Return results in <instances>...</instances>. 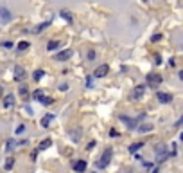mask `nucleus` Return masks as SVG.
I'll return each mask as SVG.
<instances>
[{
    "instance_id": "cd10ccee",
    "label": "nucleus",
    "mask_w": 183,
    "mask_h": 173,
    "mask_svg": "<svg viewBox=\"0 0 183 173\" xmlns=\"http://www.w3.org/2000/svg\"><path fill=\"white\" fill-rule=\"evenodd\" d=\"M27 87H20V96H23V97H27Z\"/></svg>"
},
{
    "instance_id": "a211bd4d",
    "label": "nucleus",
    "mask_w": 183,
    "mask_h": 173,
    "mask_svg": "<svg viewBox=\"0 0 183 173\" xmlns=\"http://www.w3.org/2000/svg\"><path fill=\"white\" fill-rule=\"evenodd\" d=\"M59 16H61V18H63V20H66V22H68V23H70V22H72V14H70V11H65V9H63V11H61V13H59Z\"/></svg>"
},
{
    "instance_id": "1a4fd4ad",
    "label": "nucleus",
    "mask_w": 183,
    "mask_h": 173,
    "mask_svg": "<svg viewBox=\"0 0 183 173\" xmlns=\"http://www.w3.org/2000/svg\"><path fill=\"white\" fill-rule=\"evenodd\" d=\"M74 170L77 173H84L86 171V161L81 159V161H77V162H74Z\"/></svg>"
},
{
    "instance_id": "473e14b6",
    "label": "nucleus",
    "mask_w": 183,
    "mask_h": 173,
    "mask_svg": "<svg viewBox=\"0 0 183 173\" xmlns=\"http://www.w3.org/2000/svg\"><path fill=\"white\" fill-rule=\"evenodd\" d=\"M110 137H119V132L117 130H110Z\"/></svg>"
},
{
    "instance_id": "2eb2a0df",
    "label": "nucleus",
    "mask_w": 183,
    "mask_h": 173,
    "mask_svg": "<svg viewBox=\"0 0 183 173\" xmlns=\"http://www.w3.org/2000/svg\"><path fill=\"white\" fill-rule=\"evenodd\" d=\"M13 105H14V97H13L11 94H9V96H5V97H4V107H5V108H9V107H13Z\"/></svg>"
},
{
    "instance_id": "c9c22d12",
    "label": "nucleus",
    "mask_w": 183,
    "mask_h": 173,
    "mask_svg": "<svg viewBox=\"0 0 183 173\" xmlns=\"http://www.w3.org/2000/svg\"><path fill=\"white\" fill-rule=\"evenodd\" d=\"M153 173H158V170H156V168H155V170H153Z\"/></svg>"
},
{
    "instance_id": "72a5a7b5",
    "label": "nucleus",
    "mask_w": 183,
    "mask_h": 173,
    "mask_svg": "<svg viewBox=\"0 0 183 173\" xmlns=\"http://www.w3.org/2000/svg\"><path fill=\"white\" fill-rule=\"evenodd\" d=\"M151 40H153V42H158V40H162V34H155Z\"/></svg>"
},
{
    "instance_id": "9b49d317",
    "label": "nucleus",
    "mask_w": 183,
    "mask_h": 173,
    "mask_svg": "<svg viewBox=\"0 0 183 173\" xmlns=\"http://www.w3.org/2000/svg\"><path fill=\"white\" fill-rule=\"evenodd\" d=\"M59 47H61V42H58V40H50V42L47 43V51H50V52H52V51H58Z\"/></svg>"
},
{
    "instance_id": "9d476101",
    "label": "nucleus",
    "mask_w": 183,
    "mask_h": 173,
    "mask_svg": "<svg viewBox=\"0 0 183 173\" xmlns=\"http://www.w3.org/2000/svg\"><path fill=\"white\" fill-rule=\"evenodd\" d=\"M120 121H122L124 125H128L131 130H137V121H133V119H129V117H126V116H120Z\"/></svg>"
},
{
    "instance_id": "f8f14e48",
    "label": "nucleus",
    "mask_w": 183,
    "mask_h": 173,
    "mask_svg": "<svg viewBox=\"0 0 183 173\" xmlns=\"http://www.w3.org/2000/svg\"><path fill=\"white\" fill-rule=\"evenodd\" d=\"M49 25H50V22H43V23H40V25H36V27L32 29V32H34V34H38V32H41V31H45V29H47Z\"/></svg>"
},
{
    "instance_id": "e433bc0d",
    "label": "nucleus",
    "mask_w": 183,
    "mask_h": 173,
    "mask_svg": "<svg viewBox=\"0 0 183 173\" xmlns=\"http://www.w3.org/2000/svg\"><path fill=\"white\" fill-rule=\"evenodd\" d=\"M0 96H2V87H0Z\"/></svg>"
},
{
    "instance_id": "c85d7f7f",
    "label": "nucleus",
    "mask_w": 183,
    "mask_h": 173,
    "mask_svg": "<svg viewBox=\"0 0 183 173\" xmlns=\"http://www.w3.org/2000/svg\"><path fill=\"white\" fill-rule=\"evenodd\" d=\"M88 60H90V61L95 60V51H88Z\"/></svg>"
},
{
    "instance_id": "b1692460",
    "label": "nucleus",
    "mask_w": 183,
    "mask_h": 173,
    "mask_svg": "<svg viewBox=\"0 0 183 173\" xmlns=\"http://www.w3.org/2000/svg\"><path fill=\"white\" fill-rule=\"evenodd\" d=\"M155 152H156V153H158V155H160V153H164V152H165V146H164V144H162V143H158V144H156V146H155Z\"/></svg>"
},
{
    "instance_id": "c756f323",
    "label": "nucleus",
    "mask_w": 183,
    "mask_h": 173,
    "mask_svg": "<svg viewBox=\"0 0 183 173\" xmlns=\"http://www.w3.org/2000/svg\"><path fill=\"white\" fill-rule=\"evenodd\" d=\"M14 146H16V143H14L13 139H11V141H7V150H13Z\"/></svg>"
},
{
    "instance_id": "5701e85b",
    "label": "nucleus",
    "mask_w": 183,
    "mask_h": 173,
    "mask_svg": "<svg viewBox=\"0 0 183 173\" xmlns=\"http://www.w3.org/2000/svg\"><path fill=\"white\" fill-rule=\"evenodd\" d=\"M43 96H45V94H43V90H40V88H38V90H34V94H32V97H34L36 101H40Z\"/></svg>"
},
{
    "instance_id": "4be33fe9",
    "label": "nucleus",
    "mask_w": 183,
    "mask_h": 173,
    "mask_svg": "<svg viewBox=\"0 0 183 173\" xmlns=\"http://www.w3.org/2000/svg\"><path fill=\"white\" fill-rule=\"evenodd\" d=\"M13 166H14V159H13V157H9V159L5 161L4 168H5V171H9V170H13Z\"/></svg>"
},
{
    "instance_id": "39448f33",
    "label": "nucleus",
    "mask_w": 183,
    "mask_h": 173,
    "mask_svg": "<svg viewBox=\"0 0 183 173\" xmlns=\"http://www.w3.org/2000/svg\"><path fill=\"white\" fill-rule=\"evenodd\" d=\"M23 79H25V69L16 65L14 67V81H23Z\"/></svg>"
},
{
    "instance_id": "423d86ee",
    "label": "nucleus",
    "mask_w": 183,
    "mask_h": 173,
    "mask_svg": "<svg viewBox=\"0 0 183 173\" xmlns=\"http://www.w3.org/2000/svg\"><path fill=\"white\" fill-rule=\"evenodd\" d=\"M156 99H158L160 103L167 105V103H171V101H173V96H171V94H167V92H156Z\"/></svg>"
},
{
    "instance_id": "7ed1b4c3",
    "label": "nucleus",
    "mask_w": 183,
    "mask_h": 173,
    "mask_svg": "<svg viewBox=\"0 0 183 173\" xmlns=\"http://www.w3.org/2000/svg\"><path fill=\"white\" fill-rule=\"evenodd\" d=\"M108 72H110V65L102 63L93 70V78H104V76H108Z\"/></svg>"
},
{
    "instance_id": "6ab92c4d",
    "label": "nucleus",
    "mask_w": 183,
    "mask_h": 173,
    "mask_svg": "<svg viewBox=\"0 0 183 173\" xmlns=\"http://www.w3.org/2000/svg\"><path fill=\"white\" fill-rule=\"evenodd\" d=\"M40 103H41V105H45V107H50V105L54 103V99H52V97H49V96H43V97L40 99Z\"/></svg>"
},
{
    "instance_id": "4468645a",
    "label": "nucleus",
    "mask_w": 183,
    "mask_h": 173,
    "mask_svg": "<svg viewBox=\"0 0 183 173\" xmlns=\"http://www.w3.org/2000/svg\"><path fill=\"white\" fill-rule=\"evenodd\" d=\"M50 144H52V141H50V139H43V141L40 143V146H38V152H43V150L50 148Z\"/></svg>"
},
{
    "instance_id": "f03ea898",
    "label": "nucleus",
    "mask_w": 183,
    "mask_h": 173,
    "mask_svg": "<svg viewBox=\"0 0 183 173\" xmlns=\"http://www.w3.org/2000/svg\"><path fill=\"white\" fill-rule=\"evenodd\" d=\"M146 81H147V87H160L162 85V76L160 74H156V72H151V74H147V78H146Z\"/></svg>"
},
{
    "instance_id": "2f4dec72",
    "label": "nucleus",
    "mask_w": 183,
    "mask_h": 173,
    "mask_svg": "<svg viewBox=\"0 0 183 173\" xmlns=\"http://www.w3.org/2000/svg\"><path fill=\"white\" fill-rule=\"evenodd\" d=\"M14 132H16V134H23V132H25V126H23V125H20V126H18Z\"/></svg>"
},
{
    "instance_id": "412c9836",
    "label": "nucleus",
    "mask_w": 183,
    "mask_h": 173,
    "mask_svg": "<svg viewBox=\"0 0 183 173\" xmlns=\"http://www.w3.org/2000/svg\"><path fill=\"white\" fill-rule=\"evenodd\" d=\"M142 146H144V143H133V144L129 146V152H131V153H135V152H138Z\"/></svg>"
},
{
    "instance_id": "f3484780",
    "label": "nucleus",
    "mask_w": 183,
    "mask_h": 173,
    "mask_svg": "<svg viewBox=\"0 0 183 173\" xmlns=\"http://www.w3.org/2000/svg\"><path fill=\"white\" fill-rule=\"evenodd\" d=\"M43 76H45V70L38 69V70H34V74H32V79H34V81H40V79H41Z\"/></svg>"
},
{
    "instance_id": "6e6552de",
    "label": "nucleus",
    "mask_w": 183,
    "mask_h": 173,
    "mask_svg": "<svg viewBox=\"0 0 183 173\" xmlns=\"http://www.w3.org/2000/svg\"><path fill=\"white\" fill-rule=\"evenodd\" d=\"M70 56H72V51H70V49H65V51H61V52H58V54H56L54 58H56L58 61H66V60H68Z\"/></svg>"
},
{
    "instance_id": "dca6fc26",
    "label": "nucleus",
    "mask_w": 183,
    "mask_h": 173,
    "mask_svg": "<svg viewBox=\"0 0 183 173\" xmlns=\"http://www.w3.org/2000/svg\"><path fill=\"white\" fill-rule=\"evenodd\" d=\"M29 45H31V43H29L27 40H22V42H18L16 49H18V51H27V49H29Z\"/></svg>"
},
{
    "instance_id": "a878e982",
    "label": "nucleus",
    "mask_w": 183,
    "mask_h": 173,
    "mask_svg": "<svg viewBox=\"0 0 183 173\" xmlns=\"http://www.w3.org/2000/svg\"><path fill=\"white\" fill-rule=\"evenodd\" d=\"M0 45H2L4 49H13V47H14V43H13V42H9V40H7V42H2Z\"/></svg>"
},
{
    "instance_id": "bb28decb",
    "label": "nucleus",
    "mask_w": 183,
    "mask_h": 173,
    "mask_svg": "<svg viewBox=\"0 0 183 173\" xmlns=\"http://www.w3.org/2000/svg\"><path fill=\"white\" fill-rule=\"evenodd\" d=\"M92 85H93V78H92V76H88V78H86V87H88V88H92Z\"/></svg>"
},
{
    "instance_id": "4c0bfd02",
    "label": "nucleus",
    "mask_w": 183,
    "mask_h": 173,
    "mask_svg": "<svg viewBox=\"0 0 183 173\" xmlns=\"http://www.w3.org/2000/svg\"><path fill=\"white\" fill-rule=\"evenodd\" d=\"M144 2H147V0H144Z\"/></svg>"
},
{
    "instance_id": "7c9ffc66",
    "label": "nucleus",
    "mask_w": 183,
    "mask_h": 173,
    "mask_svg": "<svg viewBox=\"0 0 183 173\" xmlns=\"http://www.w3.org/2000/svg\"><path fill=\"white\" fill-rule=\"evenodd\" d=\"M59 90H61V92H66V90H68V85H66V83H61V85H59Z\"/></svg>"
},
{
    "instance_id": "f704fd0d",
    "label": "nucleus",
    "mask_w": 183,
    "mask_h": 173,
    "mask_svg": "<svg viewBox=\"0 0 183 173\" xmlns=\"http://www.w3.org/2000/svg\"><path fill=\"white\" fill-rule=\"evenodd\" d=\"M155 58H156V65H160V63H162V58H160V56H158V54H156V56H155Z\"/></svg>"
},
{
    "instance_id": "aec40b11",
    "label": "nucleus",
    "mask_w": 183,
    "mask_h": 173,
    "mask_svg": "<svg viewBox=\"0 0 183 173\" xmlns=\"http://www.w3.org/2000/svg\"><path fill=\"white\" fill-rule=\"evenodd\" d=\"M151 130H153V125H140L138 126V132H142V134H147Z\"/></svg>"
},
{
    "instance_id": "0eeeda50",
    "label": "nucleus",
    "mask_w": 183,
    "mask_h": 173,
    "mask_svg": "<svg viewBox=\"0 0 183 173\" xmlns=\"http://www.w3.org/2000/svg\"><path fill=\"white\" fill-rule=\"evenodd\" d=\"M11 18H13L11 11H9L7 7H0V20H2L4 23H7V22H11Z\"/></svg>"
},
{
    "instance_id": "20e7f679",
    "label": "nucleus",
    "mask_w": 183,
    "mask_h": 173,
    "mask_svg": "<svg viewBox=\"0 0 183 173\" xmlns=\"http://www.w3.org/2000/svg\"><path fill=\"white\" fill-rule=\"evenodd\" d=\"M144 90H146V85H137L135 90H133V94H131V99H133V101L140 99V97L144 96Z\"/></svg>"
},
{
    "instance_id": "f257e3e1",
    "label": "nucleus",
    "mask_w": 183,
    "mask_h": 173,
    "mask_svg": "<svg viewBox=\"0 0 183 173\" xmlns=\"http://www.w3.org/2000/svg\"><path fill=\"white\" fill-rule=\"evenodd\" d=\"M111 155H113V150H111V148H106V150L102 152L101 159L97 161V168H99V170H104V168L110 164V161H111Z\"/></svg>"
},
{
    "instance_id": "ddd939ff",
    "label": "nucleus",
    "mask_w": 183,
    "mask_h": 173,
    "mask_svg": "<svg viewBox=\"0 0 183 173\" xmlns=\"http://www.w3.org/2000/svg\"><path fill=\"white\" fill-rule=\"evenodd\" d=\"M52 121H54V114H47V116L41 119V126H45V128H47Z\"/></svg>"
},
{
    "instance_id": "393cba45",
    "label": "nucleus",
    "mask_w": 183,
    "mask_h": 173,
    "mask_svg": "<svg viewBox=\"0 0 183 173\" xmlns=\"http://www.w3.org/2000/svg\"><path fill=\"white\" fill-rule=\"evenodd\" d=\"M167 159H169V153H167V152H164V153H160V155H158V159H156V161H158V162H165Z\"/></svg>"
}]
</instances>
